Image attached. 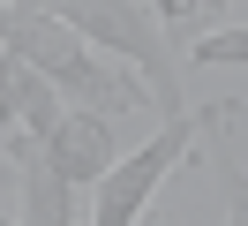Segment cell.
I'll return each mask as SVG.
<instances>
[{"label": "cell", "mask_w": 248, "mask_h": 226, "mask_svg": "<svg viewBox=\"0 0 248 226\" xmlns=\"http://www.w3.org/2000/svg\"><path fill=\"white\" fill-rule=\"evenodd\" d=\"M188 53H196L203 68H241V60H248V30H241V23L226 15L218 30H203V38H188Z\"/></svg>", "instance_id": "5"}, {"label": "cell", "mask_w": 248, "mask_h": 226, "mask_svg": "<svg viewBox=\"0 0 248 226\" xmlns=\"http://www.w3.org/2000/svg\"><path fill=\"white\" fill-rule=\"evenodd\" d=\"M46 166L61 174V189L68 196H83V189H98L106 181V166L121 158V121H98V113H61L53 121V136L46 143Z\"/></svg>", "instance_id": "4"}, {"label": "cell", "mask_w": 248, "mask_h": 226, "mask_svg": "<svg viewBox=\"0 0 248 226\" xmlns=\"http://www.w3.org/2000/svg\"><path fill=\"white\" fill-rule=\"evenodd\" d=\"M196 158V113H173V121H158V136L143 151H121V158L106 166V181H98V211H91V226H143V211H151V196H158V181H173L181 166Z\"/></svg>", "instance_id": "3"}, {"label": "cell", "mask_w": 248, "mask_h": 226, "mask_svg": "<svg viewBox=\"0 0 248 226\" xmlns=\"http://www.w3.org/2000/svg\"><path fill=\"white\" fill-rule=\"evenodd\" d=\"M0 53L23 60L68 113H98V121H128L151 105V90L136 83L128 68L98 60L83 38H68L53 8H23V0H0Z\"/></svg>", "instance_id": "1"}, {"label": "cell", "mask_w": 248, "mask_h": 226, "mask_svg": "<svg viewBox=\"0 0 248 226\" xmlns=\"http://www.w3.org/2000/svg\"><path fill=\"white\" fill-rule=\"evenodd\" d=\"M143 226H173V219H143Z\"/></svg>", "instance_id": "6"}, {"label": "cell", "mask_w": 248, "mask_h": 226, "mask_svg": "<svg viewBox=\"0 0 248 226\" xmlns=\"http://www.w3.org/2000/svg\"><path fill=\"white\" fill-rule=\"evenodd\" d=\"M53 15H61V30H68V38H83L98 60H113V68H128V75H136V83L151 90L158 121L188 113L181 68H173V45L158 38L151 0H68V8H53Z\"/></svg>", "instance_id": "2"}, {"label": "cell", "mask_w": 248, "mask_h": 226, "mask_svg": "<svg viewBox=\"0 0 248 226\" xmlns=\"http://www.w3.org/2000/svg\"><path fill=\"white\" fill-rule=\"evenodd\" d=\"M0 181H8V158H0Z\"/></svg>", "instance_id": "7"}]
</instances>
